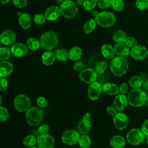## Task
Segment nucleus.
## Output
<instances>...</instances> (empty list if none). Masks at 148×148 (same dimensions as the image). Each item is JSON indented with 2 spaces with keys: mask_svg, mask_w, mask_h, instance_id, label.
Wrapping results in <instances>:
<instances>
[{
  "mask_svg": "<svg viewBox=\"0 0 148 148\" xmlns=\"http://www.w3.org/2000/svg\"><path fill=\"white\" fill-rule=\"evenodd\" d=\"M147 93L142 88H133L127 96L128 104L133 107H140L147 102Z\"/></svg>",
  "mask_w": 148,
  "mask_h": 148,
  "instance_id": "nucleus-1",
  "label": "nucleus"
},
{
  "mask_svg": "<svg viewBox=\"0 0 148 148\" xmlns=\"http://www.w3.org/2000/svg\"><path fill=\"white\" fill-rule=\"evenodd\" d=\"M128 62L125 57L116 56L112 58L110 62V69L116 76H122L127 72Z\"/></svg>",
  "mask_w": 148,
  "mask_h": 148,
  "instance_id": "nucleus-2",
  "label": "nucleus"
},
{
  "mask_svg": "<svg viewBox=\"0 0 148 148\" xmlns=\"http://www.w3.org/2000/svg\"><path fill=\"white\" fill-rule=\"evenodd\" d=\"M41 47L46 50H51L56 48L59 42L57 34L53 31L43 32L40 38Z\"/></svg>",
  "mask_w": 148,
  "mask_h": 148,
  "instance_id": "nucleus-3",
  "label": "nucleus"
},
{
  "mask_svg": "<svg viewBox=\"0 0 148 148\" xmlns=\"http://www.w3.org/2000/svg\"><path fill=\"white\" fill-rule=\"evenodd\" d=\"M43 112L39 107L33 106L30 108L25 114L27 123L31 126L39 125L43 119Z\"/></svg>",
  "mask_w": 148,
  "mask_h": 148,
  "instance_id": "nucleus-4",
  "label": "nucleus"
},
{
  "mask_svg": "<svg viewBox=\"0 0 148 148\" xmlns=\"http://www.w3.org/2000/svg\"><path fill=\"white\" fill-rule=\"evenodd\" d=\"M97 23L100 26L105 28L112 27L116 21V16L109 11L99 12L95 17Z\"/></svg>",
  "mask_w": 148,
  "mask_h": 148,
  "instance_id": "nucleus-5",
  "label": "nucleus"
},
{
  "mask_svg": "<svg viewBox=\"0 0 148 148\" xmlns=\"http://www.w3.org/2000/svg\"><path fill=\"white\" fill-rule=\"evenodd\" d=\"M145 135L141 129L134 128L128 131L126 135L127 142L133 146H138L141 144L145 139Z\"/></svg>",
  "mask_w": 148,
  "mask_h": 148,
  "instance_id": "nucleus-6",
  "label": "nucleus"
},
{
  "mask_svg": "<svg viewBox=\"0 0 148 148\" xmlns=\"http://www.w3.org/2000/svg\"><path fill=\"white\" fill-rule=\"evenodd\" d=\"M61 14L66 18H72L76 16L78 8L75 3L72 1H64L60 7Z\"/></svg>",
  "mask_w": 148,
  "mask_h": 148,
  "instance_id": "nucleus-7",
  "label": "nucleus"
},
{
  "mask_svg": "<svg viewBox=\"0 0 148 148\" xmlns=\"http://www.w3.org/2000/svg\"><path fill=\"white\" fill-rule=\"evenodd\" d=\"M13 105L17 111L25 112L31 108V100L24 94H18L14 98Z\"/></svg>",
  "mask_w": 148,
  "mask_h": 148,
  "instance_id": "nucleus-8",
  "label": "nucleus"
},
{
  "mask_svg": "<svg viewBox=\"0 0 148 148\" xmlns=\"http://www.w3.org/2000/svg\"><path fill=\"white\" fill-rule=\"evenodd\" d=\"M80 136V133L77 130L69 129L63 132L61 136V140L65 145L72 146L78 143Z\"/></svg>",
  "mask_w": 148,
  "mask_h": 148,
  "instance_id": "nucleus-9",
  "label": "nucleus"
},
{
  "mask_svg": "<svg viewBox=\"0 0 148 148\" xmlns=\"http://www.w3.org/2000/svg\"><path fill=\"white\" fill-rule=\"evenodd\" d=\"M98 77V73L95 69L92 68H85L80 72L79 77L80 80L85 83L91 84L96 82Z\"/></svg>",
  "mask_w": 148,
  "mask_h": 148,
  "instance_id": "nucleus-10",
  "label": "nucleus"
},
{
  "mask_svg": "<svg viewBox=\"0 0 148 148\" xmlns=\"http://www.w3.org/2000/svg\"><path fill=\"white\" fill-rule=\"evenodd\" d=\"M37 145L39 148H54L55 139L48 133L40 134L37 137Z\"/></svg>",
  "mask_w": 148,
  "mask_h": 148,
  "instance_id": "nucleus-11",
  "label": "nucleus"
},
{
  "mask_svg": "<svg viewBox=\"0 0 148 148\" xmlns=\"http://www.w3.org/2000/svg\"><path fill=\"white\" fill-rule=\"evenodd\" d=\"M131 56L135 60L142 61L148 57V50L143 45H137L131 49Z\"/></svg>",
  "mask_w": 148,
  "mask_h": 148,
  "instance_id": "nucleus-12",
  "label": "nucleus"
},
{
  "mask_svg": "<svg viewBox=\"0 0 148 148\" xmlns=\"http://www.w3.org/2000/svg\"><path fill=\"white\" fill-rule=\"evenodd\" d=\"M102 90V85L98 82H94L88 87L87 93L89 99L91 101H95L98 99Z\"/></svg>",
  "mask_w": 148,
  "mask_h": 148,
  "instance_id": "nucleus-13",
  "label": "nucleus"
},
{
  "mask_svg": "<svg viewBox=\"0 0 148 148\" xmlns=\"http://www.w3.org/2000/svg\"><path fill=\"white\" fill-rule=\"evenodd\" d=\"M113 124L114 127L119 130H123L125 129L129 123V118L128 116L121 112H118L116 116L113 117Z\"/></svg>",
  "mask_w": 148,
  "mask_h": 148,
  "instance_id": "nucleus-14",
  "label": "nucleus"
},
{
  "mask_svg": "<svg viewBox=\"0 0 148 148\" xmlns=\"http://www.w3.org/2000/svg\"><path fill=\"white\" fill-rule=\"evenodd\" d=\"M10 50L13 56L16 57H22L28 53V47L27 45L19 42L13 45Z\"/></svg>",
  "mask_w": 148,
  "mask_h": 148,
  "instance_id": "nucleus-15",
  "label": "nucleus"
},
{
  "mask_svg": "<svg viewBox=\"0 0 148 148\" xmlns=\"http://www.w3.org/2000/svg\"><path fill=\"white\" fill-rule=\"evenodd\" d=\"M128 104V98L125 94H119L116 95L113 101V105L119 112L123 111Z\"/></svg>",
  "mask_w": 148,
  "mask_h": 148,
  "instance_id": "nucleus-16",
  "label": "nucleus"
},
{
  "mask_svg": "<svg viewBox=\"0 0 148 148\" xmlns=\"http://www.w3.org/2000/svg\"><path fill=\"white\" fill-rule=\"evenodd\" d=\"M60 14V8L56 5H51L48 7L45 12V16L46 20L51 21L57 20L59 17Z\"/></svg>",
  "mask_w": 148,
  "mask_h": 148,
  "instance_id": "nucleus-17",
  "label": "nucleus"
},
{
  "mask_svg": "<svg viewBox=\"0 0 148 148\" xmlns=\"http://www.w3.org/2000/svg\"><path fill=\"white\" fill-rule=\"evenodd\" d=\"M16 39L15 33L11 30H5L3 31L0 36V40L2 44L5 45H10L13 44Z\"/></svg>",
  "mask_w": 148,
  "mask_h": 148,
  "instance_id": "nucleus-18",
  "label": "nucleus"
},
{
  "mask_svg": "<svg viewBox=\"0 0 148 148\" xmlns=\"http://www.w3.org/2000/svg\"><path fill=\"white\" fill-rule=\"evenodd\" d=\"M13 70V64L6 60L1 61L0 62V76L6 77L9 76Z\"/></svg>",
  "mask_w": 148,
  "mask_h": 148,
  "instance_id": "nucleus-19",
  "label": "nucleus"
},
{
  "mask_svg": "<svg viewBox=\"0 0 148 148\" xmlns=\"http://www.w3.org/2000/svg\"><path fill=\"white\" fill-rule=\"evenodd\" d=\"M18 21L19 25L24 29L29 28L32 24V18L30 15L27 13H21L20 14Z\"/></svg>",
  "mask_w": 148,
  "mask_h": 148,
  "instance_id": "nucleus-20",
  "label": "nucleus"
},
{
  "mask_svg": "<svg viewBox=\"0 0 148 148\" xmlns=\"http://www.w3.org/2000/svg\"><path fill=\"white\" fill-rule=\"evenodd\" d=\"M114 49L116 54L120 57H126L131 54V50L130 47L124 43H116L114 46Z\"/></svg>",
  "mask_w": 148,
  "mask_h": 148,
  "instance_id": "nucleus-21",
  "label": "nucleus"
},
{
  "mask_svg": "<svg viewBox=\"0 0 148 148\" xmlns=\"http://www.w3.org/2000/svg\"><path fill=\"white\" fill-rule=\"evenodd\" d=\"M102 90L109 95H117L119 92V87L114 83L107 82L102 85Z\"/></svg>",
  "mask_w": 148,
  "mask_h": 148,
  "instance_id": "nucleus-22",
  "label": "nucleus"
},
{
  "mask_svg": "<svg viewBox=\"0 0 148 148\" xmlns=\"http://www.w3.org/2000/svg\"><path fill=\"white\" fill-rule=\"evenodd\" d=\"M125 143L124 138L119 135L113 136L109 140V144L113 148H123Z\"/></svg>",
  "mask_w": 148,
  "mask_h": 148,
  "instance_id": "nucleus-23",
  "label": "nucleus"
},
{
  "mask_svg": "<svg viewBox=\"0 0 148 148\" xmlns=\"http://www.w3.org/2000/svg\"><path fill=\"white\" fill-rule=\"evenodd\" d=\"M101 52L103 57L108 60H112L113 58L116 53L114 47L108 44H104L101 46Z\"/></svg>",
  "mask_w": 148,
  "mask_h": 148,
  "instance_id": "nucleus-24",
  "label": "nucleus"
},
{
  "mask_svg": "<svg viewBox=\"0 0 148 148\" xmlns=\"http://www.w3.org/2000/svg\"><path fill=\"white\" fill-rule=\"evenodd\" d=\"M91 128V123L90 120H87L83 119L78 123L77 125V130L81 135L87 134L90 130Z\"/></svg>",
  "mask_w": 148,
  "mask_h": 148,
  "instance_id": "nucleus-25",
  "label": "nucleus"
},
{
  "mask_svg": "<svg viewBox=\"0 0 148 148\" xmlns=\"http://www.w3.org/2000/svg\"><path fill=\"white\" fill-rule=\"evenodd\" d=\"M56 59L55 54L51 50L45 51L42 56V61L45 65L49 66L52 65Z\"/></svg>",
  "mask_w": 148,
  "mask_h": 148,
  "instance_id": "nucleus-26",
  "label": "nucleus"
},
{
  "mask_svg": "<svg viewBox=\"0 0 148 148\" xmlns=\"http://www.w3.org/2000/svg\"><path fill=\"white\" fill-rule=\"evenodd\" d=\"M144 80L139 76H131L128 81V85L132 88H140L143 84Z\"/></svg>",
  "mask_w": 148,
  "mask_h": 148,
  "instance_id": "nucleus-27",
  "label": "nucleus"
},
{
  "mask_svg": "<svg viewBox=\"0 0 148 148\" xmlns=\"http://www.w3.org/2000/svg\"><path fill=\"white\" fill-rule=\"evenodd\" d=\"M83 51L79 46H73L69 51V58L72 61H77L82 57Z\"/></svg>",
  "mask_w": 148,
  "mask_h": 148,
  "instance_id": "nucleus-28",
  "label": "nucleus"
},
{
  "mask_svg": "<svg viewBox=\"0 0 148 148\" xmlns=\"http://www.w3.org/2000/svg\"><path fill=\"white\" fill-rule=\"evenodd\" d=\"M126 38L125 32L121 29L116 30L113 34V40L116 43H124Z\"/></svg>",
  "mask_w": 148,
  "mask_h": 148,
  "instance_id": "nucleus-29",
  "label": "nucleus"
},
{
  "mask_svg": "<svg viewBox=\"0 0 148 148\" xmlns=\"http://www.w3.org/2000/svg\"><path fill=\"white\" fill-rule=\"evenodd\" d=\"M56 58L59 61L65 62L69 58V51L65 49H57L55 52Z\"/></svg>",
  "mask_w": 148,
  "mask_h": 148,
  "instance_id": "nucleus-30",
  "label": "nucleus"
},
{
  "mask_svg": "<svg viewBox=\"0 0 148 148\" xmlns=\"http://www.w3.org/2000/svg\"><path fill=\"white\" fill-rule=\"evenodd\" d=\"M26 45H27L29 49L33 51L37 50L41 47L40 40L33 37L29 38L27 40Z\"/></svg>",
  "mask_w": 148,
  "mask_h": 148,
  "instance_id": "nucleus-31",
  "label": "nucleus"
},
{
  "mask_svg": "<svg viewBox=\"0 0 148 148\" xmlns=\"http://www.w3.org/2000/svg\"><path fill=\"white\" fill-rule=\"evenodd\" d=\"M78 143L81 148H89L91 145V140L87 134L82 135L80 136Z\"/></svg>",
  "mask_w": 148,
  "mask_h": 148,
  "instance_id": "nucleus-32",
  "label": "nucleus"
},
{
  "mask_svg": "<svg viewBox=\"0 0 148 148\" xmlns=\"http://www.w3.org/2000/svg\"><path fill=\"white\" fill-rule=\"evenodd\" d=\"M97 22L95 18H90L88 20L84 25L83 30L86 34H90L92 31H93L96 27Z\"/></svg>",
  "mask_w": 148,
  "mask_h": 148,
  "instance_id": "nucleus-33",
  "label": "nucleus"
},
{
  "mask_svg": "<svg viewBox=\"0 0 148 148\" xmlns=\"http://www.w3.org/2000/svg\"><path fill=\"white\" fill-rule=\"evenodd\" d=\"M23 145L28 147H31L37 143V138L33 135H27L23 140Z\"/></svg>",
  "mask_w": 148,
  "mask_h": 148,
  "instance_id": "nucleus-34",
  "label": "nucleus"
},
{
  "mask_svg": "<svg viewBox=\"0 0 148 148\" xmlns=\"http://www.w3.org/2000/svg\"><path fill=\"white\" fill-rule=\"evenodd\" d=\"M12 52L7 47H1L0 48V60H6L9 59L11 56Z\"/></svg>",
  "mask_w": 148,
  "mask_h": 148,
  "instance_id": "nucleus-35",
  "label": "nucleus"
},
{
  "mask_svg": "<svg viewBox=\"0 0 148 148\" xmlns=\"http://www.w3.org/2000/svg\"><path fill=\"white\" fill-rule=\"evenodd\" d=\"M108 66V64L105 61H101L96 64L95 70L98 74H102L105 72Z\"/></svg>",
  "mask_w": 148,
  "mask_h": 148,
  "instance_id": "nucleus-36",
  "label": "nucleus"
},
{
  "mask_svg": "<svg viewBox=\"0 0 148 148\" xmlns=\"http://www.w3.org/2000/svg\"><path fill=\"white\" fill-rule=\"evenodd\" d=\"M111 6L117 12H121L123 10L124 4L123 0H112Z\"/></svg>",
  "mask_w": 148,
  "mask_h": 148,
  "instance_id": "nucleus-37",
  "label": "nucleus"
},
{
  "mask_svg": "<svg viewBox=\"0 0 148 148\" xmlns=\"http://www.w3.org/2000/svg\"><path fill=\"white\" fill-rule=\"evenodd\" d=\"M46 21V18L45 14L41 13L35 14L33 17V21L36 24L41 25L44 24Z\"/></svg>",
  "mask_w": 148,
  "mask_h": 148,
  "instance_id": "nucleus-38",
  "label": "nucleus"
},
{
  "mask_svg": "<svg viewBox=\"0 0 148 148\" xmlns=\"http://www.w3.org/2000/svg\"><path fill=\"white\" fill-rule=\"evenodd\" d=\"M98 0H84L83 7L86 10H92L97 5Z\"/></svg>",
  "mask_w": 148,
  "mask_h": 148,
  "instance_id": "nucleus-39",
  "label": "nucleus"
},
{
  "mask_svg": "<svg viewBox=\"0 0 148 148\" xmlns=\"http://www.w3.org/2000/svg\"><path fill=\"white\" fill-rule=\"evenodd\" d=\"M9 114L8 110L3 106H0V120L1 121H6L8 120Z\"/></svg>",
  "mask_w": 148,
  "mask_h": 148,
  "instance_id": "nucleus-40",
  "label": "nucleus"
},
{
  "mask_svg": "<svg viewBox=\"0 0 148 148\" xmlns=\"http://www.w3.org/2000/svg\"><path fill=\"white\" fill-rule=\"evenodd\" d=\"M136 6L139 10H145L148 8V0H136Z\"/></svg>",
  "mask_w": 148,
  "mask_h": 148,
  "instance_id": "nucleus-41",
  "label": "nucleus"
},
{
  "mask_svg": "<svg viewBox=\"0 0 148 148\" xmlns=\"http://www.w3.org/2000/svg\"><path fill=\"white\" fill-rule=\"evenodd\" d=\"M124 43L130 48H132L138 45L137 40L132 36H127L124 42Z\"/></svg>",
  "mask_w": 148,
  "mask_h": 148,
  "instance_id": "nucleus-42",
  "label": "nucleus"
},
{
  "mask_svg": "<svg viewBox=\"0 0 148 148\" xmlns=\"http://www.w3.org/2000/svg\"><path fill=\"white\" fill-rule=\"evenodd\" d=\"M112 0H98L97 5L99 8L104 9L109 8L111 5Z\"/></svg>",
  "mask_w": 148,
  "mask_h": 148,
  "instance_id": "nucleus-43",
  "label": "nucleus"
},
{
  "mask_svg": "<svg viewBox=\"0 0 148 148\" xmlns=\"http://www.w3.org/2000/svg\"><path fill=\"white\" fill-rule=\"evenodd\" d=\"M36 103L37 105L40 108H43L47 106V99L44 97H39L36 99Z\"/></svg>",
  "mask_w": 148,
  "mask_h": 148,
  "instance_id": "nucleus-44",
  "label": "nucleus"
},
{
  "mask_svg": "<svg viewBox=\"0 0 148 148\" xmlns=\"http://www.w3.org/2000/svg\"><path fill=\"white\" fill-rule=\"evenodd\" d=\"M86 66V65L85 64V63L81 61H77L75 62L74 64L73 65V69L77 71H82V70L85 69Z\"/></svg>",
  "mask_w": 148,
  "mask_h": 148,
  "instance_id": "nucleus-45",
  "label": "nucleus"
},
{
  "mask_svg": "<svg viewBox=\"0 0 148 148\" xmlns=\"http://www.w3.org/2000/svg\"><path fill=\"white\" fill-rule=\"evenodd\" d=\"M13 5L18 8H24L27 5V0H12Z\"/></svg>",
  "mask_w": 148,
  "mask_h": 148,
  "instance_id": "nucleus-46",
  "label": "nucleus"
},
{
  "mask_svg": "<svg viewBox=\"0 0 148 148\" xmlns=\"http://www.w3.org/2000/svg\"><path fill=\"white\" fill-rule=\"evenodd\" d=\"M106 112L107 113L112 116H114L117 114V113L119 112L118 110H117V109L116 108V107L114 106H112V105H109L106 107Z\"/></svg>",
  "mask_w": 148,
  "mask_h": 148,
  "instance_id": "nucleus-47",
  "label": "nucleus"
},
{
  "mask_svg": "<svg viewBox=\"0 0 148 148\" xmlns=\"http://www.w3.org/2000/svg\"><path fill=\"white\" fill-rule=\"evenodd\" d=\"M8 87V82L5 77L0 78V90L1 91H6Z\"/></svg>",
  "mask_w": 148,
  "mask_h": 148,
  "instance_id": "nucleus-48",
  "label": "nucleus"
},
{
  "mask_svg": "<svg viewBox=\"0 0 148 148\" xmlns=\"http://www.w3.org/2000/svg\"><path fill=\"white\" fill-rule=\"evenodd\" d=\"M49 130H50V127L46 124H42L38 128V132L40 133V134H47L49 132Z\"/></svg>",
  "mask_w": 148,
  "mask_h": 148,
  "instance_id": "nucleus-49",
  "label": "nucleus"
},
{
  "mask_svg": "<svg viewBox=\"0 0 148 148\" xmlns=\"http://www.w3.org/2000/svg\"><path fill=\"white\" fill-rule=\"evenodd\" d=\"M140 129L145 135H148V119L144 120L142 123Z\"/></svg>",
  "mask_w": 148,
  "mask_h": 148,
  "instance_id": "nucleus-50",
  "label": "nucleus"
},
{
  "mask_svg": "<svg viewBox=\"0 0 148 148\" xmlns=\"http://www.w3.org/2000/svg\"><path fill=\"white\" fill-rule=\"evenodd\" d=\"M128 90V86L126 83H123L119 87V92L120 94H125Z\"/></svg>",
  "mask_w": 148,
  "mask_h": 148,
  "instance_id": "nucleus-51",
  "label": "nucleus"
},
{
  "mask_svg": "<svg viewBox=\"0 0 148 148\" xmlns=\"http://www.w3.org/2000/svg\"><path fill=\"white\" fill-rule=\"evenodd\" d=\"M143 90L148 94V79H146L144 81L143 84Z\"/></svg>",
  "mask_w": 148,
  "mask_h": 148,
  "instance_id": "nucleus-52",
  "label": "nucleus"
},
{
  "mask_svg": "<svg viewBox=\"0 0 148 148\" xmlns=\"http://www.w3.org/2000/svg\"><path fill=\"white\" fill-rule=\"evenodd\" d=\"M83 119L87 120H90L91 119V114L88 112H86L83 115Z\"/></svg>",
  "mask_w": 148,
  "mask_h": 148,
  "instance_id": "nucleus-53",
  "label": "nucleus"
},
{
  "mask_svg": "<svg viewBox=\"0 0 148 148\" xmlns=\"http://www.w3.org/2000/svg\"><path fill=\"white\" fill-rule=\"evenodd\" d=\"M84 0H76V2H77V5L82 6H83V3H84Z\"/></svg>",
  "mask_w": 148,
  "mask_h": 148,
  "instance_id": "nucleus-54",
  "label": "nucleus"
},
{
  "mask_svg": "<svg viewBox=\"0 0 148 148\" xmlns=\"http://www.w3.org/2000/svg\"><path fill=\"white\" fill-rule=\"evenodd\" d=\"M10 0H1V2L3 5H5L10 2Z\"/></svg>",
  "mask_w": 148,
  "mask_h": 148,
  "instance_id": "nucleus-55",
  "label": "nucleus"
},
{
  "mask_svg": "<svg viewBox=\"0 0 148 148\" xmlns=\"http://www.w3.org/2000/svg\"><path fill=\"white\" fill-rule=\"evenodd\" d=\"M92 15H93L94 17H95V16L97 15V14L98 13V12L97 10H92Z\"/></svg>",
  "mask_w": 148,
  "mask_h": 148,
  "instance_id": "nucleus-56",
  "label": "nucleus"
},
{
  "mask_svg": "<svg viewBox=\"0 0 148 148\" xmlns=\"http://www.w3.org/2000/svg\"><path fill=\"white\" fill-rule=\"evenodd\" d=\"M146 142L147 145H148V135H146Z\"/></svg>",
  "mask_w": 148,
  "mask_h": 148,
  "instance_id": "nucleus-57",
  "label": "nucleus"
},
{
  "mask_svg": "<svg viewBox=\"0 0 148 148\" xmlns=\"http://www.w3.org/2000/svg\"><path fill=\"white\" fill-rule=\"evenodd\" d=\"M56 2H58V3H61V2H62V1H63L64 0H56Z\"/></svg>",
  "mask_w": 148,
  "mask_h": 148,
  "instance_id": "nucleus-58",
  "label": "nucleus"
},
{
  "mask_svg": "<svg viewBox=\"0 0 148 148\" xmlns=\"http://www.w3.org/2000/svg\"><path fill=\"white\" fill-rule=\"evenodd\" d=\"M31 148H39L38 146L37 147V146H32V147H31Z\"/></svg>",
  "mask_w": 148,
  "mask_h": 148,
  "instance_id": "nucleus-59",
  "label": "nucleus"
},
{
  "mask_svg": "<svg viewBox=\"0 0 148 148\" xmlns=\"http://www.w3.org/2000/svg\"><path fill=\"white\" fill-rule=\"evenodd\" d=\"M147 102H148V94H147Z\"/></svg>",
  "mask_w": 148,
  "mask_h": 148,
  "instance_id": "nucleus-60",
  "label": "nucleus"
},
{
  "mask_svg": "<svg viewBox=\"0 0 148 148\" xmlns=\"http://www.w3.org/2000/svg\"><path fill=\"white\" fill-rule=\"evenodd\" d=\"M71 0H64V1H69Z\"/></svg>",
  "mask_w": 148,
  "mask_h": 148,
  "instance_id": "nucleus-61",
  "label": "nucleus"
}]
</instances>
